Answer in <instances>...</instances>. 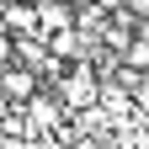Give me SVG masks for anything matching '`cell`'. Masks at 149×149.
Returning a JSON list of instances; mask_svg holds the SVG:
<instances>
[{
    "mask_svg": "<svg viewBox=\"0 0 149 149\" xmlns=\"http://www.w3.org/2000/svg\"><path fill=\"white\" fill-rule=\"evenodd\" d=\"M80 43H85V37L74 32V27H69V32H59V37H48V48H53V59H74V53H80Z\"/></svg>",
    "mask_w": 149,
    "mask_h": 149,
    "instance_id": "4",
    "label": "cell"
},
{
    "mask_svg": "<svg viewBox=\"0 0 149 149\" xmlns=\"http://www.w3.org/2000/svg\"><path fill=\"white\" fill-rule=\"evenodd\" d=\"M0 91H6L11 101H32V96H37L43 85H37V74H32V69H22V64H11L6 74H0Z\"/></svg>",
    "mask_w": 149,
    "mask_h": 149,
    "instance_id": "2",
    "label": "cell"
},
{
    "mask_svg": "<svg viewBox=\"0 0 149 149\" xmlns=\"http://www.w3.org/2000/svg\"><path fill=\"white\" fill-rule=\"evenodd\" d=\"M32 16H37V27H48L53 37L74 27V11H69V6H32Z\"/></svg>",
    "mask_w": 149,
    "mask_h": 149,
    "instance_id": "3",
    "label": "cell"
},
{
    "mask_svg": "<svg viewBox=\"0 0 149 149\" xmlns=\"http://www.w3.org/2000/svg\"><path fill=\"white\" fill-rule=\"evenodd\" d=\"M133 43H144V48H149V16H139V27H133Z\"/></svg>",
    "mask_w": 149,
    "mask_h": 149,
    "instance_id": "6",
    "label": "cell"
},
{
    "mask_svg": "<svg viewBox=\"0 0 149 149\" xmlns=\"http://www.w3.org/2000/svg\"><path fill=\"white\" fill-rule=\"evenodd\" d=\"M117 59L128 64V74H139V69H149V48H144V43H133V37H128V43H123V53H117Z\"/></svg>",
    "mask_w": 149,
    "mask_h": 149,
    "instance_id": "5",
    "label": "cell"
},
{
    "mask_svg": "<svg viewBox=\"0 0 149 149\" xmlns=\"http://www.w3.org/2000/svg\"><path fill=\"white\" fill-rule=\"evenodd\" d=\"M59 101H64L69 112H85V107L101 101V80H96V69H91L85 59H74V64L59 74Z\"/></svg>",
    "mask_w": 149,
    "mask_h": 149,
    "instance_id": "1",
    "label": "cell"
}]
</instances>
